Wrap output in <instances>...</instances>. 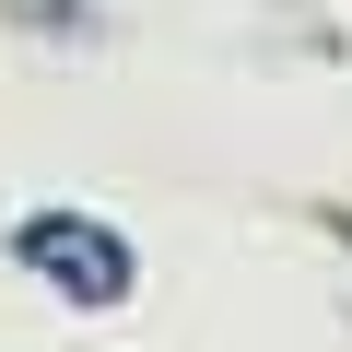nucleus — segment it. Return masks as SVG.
I'll return each instance as SVG.
<instances>
[{
	"label": "nucleus",
	"mask_w": 352,
	"mask_h": 352,
	"mask_svg": "<svg viewBox=\"0 0 352 352\" xmlns=\"http://www.w3.org/2000/svg\"><path fill=\"white\" fill-rule=\"evenodd\" d=\"M12 270L24 282H47L59 305H129L141 294V247L106 223V212H71V200H47V212H24L12 223Z\"/></svg>",
	"instance_id": "nucleus-1"
},
{
	"label": "nucleus",
	"mask_w": 352,
	"mask_h": 352,
	"mask_svg": "<svg viewBox=\"0 0 352 352\" xmlns=\"http://www.w3.org/2000/svg\"><path fill=\"white\" fill-rule=\"evenodd\" d=\"M0 12H12L24 36H59V24H71V36H106V24L82 12V0H0Z\"/></svg>",
	"instance_id": "nucleus-2"
},
{
	"label": "nucleus",
	"mask_w": 352,
	"mask_h": 352,
	"mask_svg": "<svg viewBox=\"0 0 352 352\" xmlns=\"http://www.w3.org/2000/svg\"><path fill=\"white\" fill-rule=\"evenodd\" d=\"M317 223H329V235H340V247H352V200H329V212H317Z\"/></svg>",
	"instance_id": "nucleus-3"
}]
</instances>
